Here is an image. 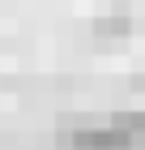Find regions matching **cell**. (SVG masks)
Here are the masks:
<instances>
[{"label": "cell", "instance_id": "7a4b0ae2", "mask_svg": "<svg viewBox=\"0 0 145 150\" xmlns=\"http://www.w3.org/2000/svg\"><path fill=\"white\" fill-rule=\"evenodd\" d=\"M107 120H111L128 142H132V150L145 146V112H115V116H107Z\"/></svg>", "mask_w": 145, "mask_h": 150}, {"label": "cell", "instance_id": "6da1fadb", "mask_svg": "<svg viewBox=\"0 0 145 150\" xmlns=\"http://www.w3.org/2000/svg\"><path fill=\"white\" fill-rule=\"evenodd\" d=\"M64 142L73 150H132V142L124 137L111 120H102V125H81V129H73Z\"/></svg>", "mask_w": 145, "mask_h": 150}, {"label": "cell", "instance_id": "3957f363", "mask_svg": "<svg viewBox=\"0 0 145 150\" xmlns=\"http://www.w3.org/2000/svg\"><path fill=\"white\" fill-rule=\"evenodd\" d=\"M128 30H132V22H128V13H120V9L94 22V35H98V39H124Z\"/></svg>", "mask_w": 145, "mask_h": 150}]
</instances>
